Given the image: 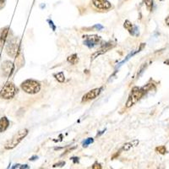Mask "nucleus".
Listing matches in <instances>:
<instances>
[{"instance_id": "21", "label": "nucleus", "mask_w": 169, "mask_h": 169, "mask_svg": "<svg viewBox=\"0 0 169 169\" xmlns=\"http://www.w3.org/2000/svg\"><path fill=\"white\" fill-rule=\"evenodd\" d=\"M64 165H65V162H60L56 163V164H54L52 167H53V168H61V167H64Z\"/></svg>"}, {"instance_id": "11", "label": "nucleus", "mask_w": 169, "mask_h": 169, "mask_svg": "<svg viewBox=\"0 0 169 169\" xmlns=\"http://www.w3.org/2000/svg\"><path fill=\"white\" fill-rule=\"evenodd\" d=\"M124 27L125 29L129 32V34L132 35V36H134L135 33L138 32L137 27H136V26H134L132 23L130 22L129 21H125L124 24Z\"/></svg>"}, {"instance_id": "29", "label": "nucleus", "mask_w": 169, "mask_h": 169, "mask_svg": "<svg viewBox=\"0 0 169 169\" xmlns=\"http://www.w3.org/2000/svg\"><path fill=\"white\" fill-rule=\"evenodd\" d=\"M5 0H0V4H3Z\"/></svg>"}, {"instance_id": "8", "label": "nucleus", "mask_w": 169, "mask_h": 169, "mask_svg": "<svg viewBox=\"0 0 169 169\" xmlns=\"http://www.w3.org/2000/svg\"><path fill=\"white\" fill-rule=\"evenodd\" d=\"M84 44L88 47H93L96 44L101 42V37L97 35H89V36H83Z\"/></svg>"}, {"instance_id": "16", "label": "nucleus", "mask_w": 169, "mask_h": 169, "mask_svg": "<svg viewBox=\"0 0 169 169\" xmlns=\"http://www.w3.org/2000/svg\"><path fill=\"white\" fill-rule=\"evenodd\" d=\"M54 77L57 81L60 82V83H63L64 81H65V76H64V74L63 72H59L58 74H54Z\"/></svg>"}, {"instance_id": "10", "label": "nucleus", "mask_w": 169, "mask_h": 169, "mask_svg": "<svg viewBox=\"0 0 169 169\" xmlns=\"http://www.w3.org/2000/svg\"><path fill=\"white\" fill-rule=\"evenodd\" d=\"M92 3L94 4V6L99 9H108L111 8V4L107 0H92Z\"/></svg>"}, {"instance_id": "12", "label": "nucleus", "mask_w": 169, "mask_h": 169, "mask_svg": "<svg viewBox=\"0 0 169 169\" xmlns=\"http://www.w3.org/2000/svg\"><path fill=\"white\" fill-rule=\"evenodd\" d=\"M139 143H140V142H139L138 140H133L132 141H130V142H128V143L124 144L120 150H121V151H129L133 147L137 146L139 145Z\"/></svg>"}, {"instance_id": "22", "label": "nucleus", "mask_w": 169, "mask_h": 169, "mask_svg": "<svg viewBox=\"0 0 169 169\" xmlns=\"http://www.w3.org/2000/svg\"><path fill=\"white\" fill-rule=\"evenodd\" d=\"M94 28H96V29H97L98 30H103V26L102 25H96L95 26H94Z\"/></svg>"}, {"instance_id": "7", "label": "nucleus", "mask_w": 169, "mask_h": 169, "mask_svg": "<svg viewBox=\"0 0 169 169\" xmlns=\"http://www.w3.org/2000/svg\"><path fill=\"white\" fill-rule=\"evenodd\" d=\"M103 91V87H99V88L93 89V90H91L90 91H88L87 93H86L83 97H82V103H86L89 101H91V100H94L96 99L97 96L101 94Z\"/></svg>"}, {"instance_id": "13", "label": "nucleus", "mask_w": 169, "mask_h": 169, "mask_svg": "<svg viewBox=\"0 0 169 169\" xmlns=\"http://www.w3.org/2000/svg\"><path fill=\"white\" fill-rule=\"evenodd\" d=\"M8 31H9V27L8 26H6V27L3 28L2 30H1V33H0V43H1L2 46L4 44L5 42H6Z\"/></svg>"}, {"instance_id": "6", "label": "nucleus", "mask_w": 169, "mask_h": 169, "mask_svg": "<svg viewBox=\"0 0 169 169\" xmlns=\"http://www.w3.org/2000/svg\"><path fill=\"white\" fill-rule=\"evenodd\" d=\"M15 70V64L12 61L10 60H6L2 64V71L3 74L5 77H10L12 74L14 73Z\"/></svg>"}, {"instance_id": "28", "label": "nucleus", "mask_w": 169, "mask_h": 169, "mask_svg": "<svg viewBox=\"0 0 169 169\" xmlns=\"http://www.w3.org/2000/svg\"><path fill=\"white\" fill-rule=\"evenodd\" d=\"M105 130H106V129H105ZM105 130H103V131H101V132L99 133V134H96V136H97V137H98V136H100V135H101V134H103V133L105 132Z\"/></svg>"}, {"instance_id": "14", "label": "nucleus", "mask_w": 169, "mask_h": 169, "mask_svg": "<svg viewBox=\"0 0 169 169\" xmlns=\"http://www.w3.org/2000/svg\"><path fill=\"white\" fill-rule=\"evenodd\" d=\"M9 126V121L6 117L0 118V133L4 132Z\"/></svg>"}, {"instance_id": "15", "label": "nucleus", "mask_w": 169, "mask_h": 169, "mask_svg": "<svg viewBox=\"0 0 169 169\" xmlns=\"http://www.w3.org/2000/svg\"><path fill=\"white\" fill-rule=\"evenodd\" d=\"M67 61H68L70 64H72V65L76 64L78 63V61H79V59H78L77 54L74 53V54H72V55L69 56L68 59H67Z\"/></svg>"}, {"instance_id": "26", "label": "nucleus", "mask_w": 169, "mask_h": 169, "mask_svg": "<svg viewBox=\"0 0 169 169\" xmlns=\"http://www.w3.org/2000/svg\"><path fill=\"white\" fill-rule=\"evenodd\" d=\"M48 22L50 23V26L52 27V30H55L56 27H55V25H53V23H52V21H48Z\"/></svg>"}, {"instance_id": "2", "label": "nucleus", "mask_w": 169, "mask_h": 169, "mask_svg": "<svg viewBox=\"0 0 169 169\" xmlns=\"http://www.w3.org/2000/svg\"><path fill=\"white\" fill-rule=\"evenodd\" d=\"M27 134H28V129H21L20 131H18L12 137V139L8 140L6 144L4 145V149L5 150H12V149L15 148L24 140V138H25V136Z\"/></svg>"}, {"instance_id": "24", "label": "nucleus", "mask_w": 169, "mask_h": 169, "mask_svg": "<svg viewBox=\"0 0 169 169\" xmlns=\"http://www.w3.org/2000/svg\"><path fill=\"white\" fill-rule=\"evenodd\" d=\"M20 169H29V166L28 165H21V167H20Z\"/></svg>"}, {"instance_id": "1", "label": "nucleus", "mask_w": 169, "mask_h": 169, "mask_svg": "<svg viewBox=\"0 0 169 169\" xmlns=\"http://www.w3.org/2000/svg\"><path fill=\"white\" fill-rule=\"evenodd\" d=\"M146 92L144 91V89L142 87H138V86H135L131 90V92L129 94V96L128 97V100L126 102L125 104V107L126 108H129L131 107L132 106H134L135 103H137L140 99L145 96Z\"/></svg>"}, {"instance_id": "23", "label": "nucleus", "mask_w": 169, "mask_h": 169, "mask_svg": "<svg viewBox=\"0 0 169 169\" xmlns=\"http://www.w3.org/2000/svg\"><path fill=\"white\" fill-rule=\"evenodd\" d=\"M79 159H80L79 157H72L71 158V160L73 161L74 163H78L79 162Z\"/></svg>"}, {"instance_id": "25", "label": "nucleus", "mask_w": 169, "mask_h": 169, "mask_svg": "<svg viewBox=\"0 0 169 169\" xmlns=\"http://www.w3.org/2000/svg\"><path fill=\"white\" fill-rule=\"evenodd\" d=\"M38 159V156H31L30 158V161H35V160H37Z\"/></svg>"}, {"instance_id": "17", "label": "nucleus", "mask_w": 169, "mask_h": 169, "mask_svg": "<svg viewBox=\"0 0 169 169\" xmlns=\"http://www.w3.org/2000/svg\"><path fill=\"white\" fill-rule=\"evenodd\" d=\"M156 151L157 153H160V154L162 155H165L168 152L167 148L164 146H160L156 147Z\"/></svg>"}, {"instance_id": "18", "label": "nucleus", "mask_w": 169, "mask_h": 169, "mask_svg": "<svg viewBox=\"0 0 169 169\" xmlns=\"http://www.w3.org/2000/svg\"><path fill=\"white\" fill-rule=\"evenodd\" d=\"M143 1L146 4L147 8L149 10H151V8H152V5H153V0H143Z\"/></svg>"}, {"instance_id": "27", "label": "nucleus", "mask_w": 169, "mask_h": 169, "mask_svg": "<svg viewBox=\"0 0 169 169\" xmlns=\"http://www.w3.org/2000/svg\"><path fill=\"white\" fill-rule=\"evenodd\" d=\"M165 22H166V24H167V25L169 26V15L167 17V19L165 20Z\"/></svg>"}, {"instance_id": "9", "label": "nucleus", "mask_w": 169, "mask_h": 169, "mask_svg": "<svg viewBox=\"0 0 169 169\" xmlns=\"http://www.w3.org/2000/svg\"><path fill=\"white\" fill-rule=\"evenodd\" d=\"M114 47H115V43H113L112 42H107L106 44L103 45L98 51H96V52H94V53L91 55V60H94V59L97 58L99 55L104 54L105 52H108L109 50H111L112 48H113Z\"/></svg>"}, {"instance_id": "19", "label": "nucleus", "mask_w": 169, "mask_h": 169, "mask_svg": "<svg viewBox=\"0 0 169 169\" xmlns=\"http://www.w3.org/2000/svg\"><path fill=\"white\" fill-rule=\"evenodd\" d=\"M93 141H94L93 138H88V139H86V140L83 142L82 146H83V147H87L89 145H91V143H93Z\"/></svg>"}, {"instance_id": "3", "label": "nucleus", "mask_w": 169, "mask_h": 169, "mask_svg": "<svg viewBox=\"0 0 169 169\" xmlns=\"http://www.w3.org/2000/svg\"><path fill=\"white\" fill-rule=\"evenodd\" d=\"M6 52L11 58H17L21 51V40L18 37H14L8 42L6 45Z\"/></svg>"}, {"instance_id": "5", "label": "nucleus", "mask_w": 169, "mask_h": 169, "mask_svg": "<svg viewBox=\"0 0 169 169\" xmlns=\"http://www.w3.org/2000/svg\"><path fill=\"white\" fill-rule=\"evenodd\" d=\"M18 92V88L12 82H7L0 91V96L4 100H9L14 98Z\"/></svg>"}, {"instance_id": "4", "label": "nucleus", "mask_w": 169, "mask_h": 169, "mask_svg": "<svg viewBox=\"0 0 169 169\" xmlns=\"http://www.w3.org/2000/svg\"><path fill=\"white\" fill-rule=\"evenodd\" d=\"M21 87L25 93L34 95V94H37L41 91V84L39 81L29 79L22 82L21 85Z\"/></svg>"}, {"instance_id": "20", "label": "nucleus", "mask_w": 169, "mask_h": 169, "mask_svg": "<svg viewBox=\"0 0 169 169\" xmlns=\"http://www.w3.org/2000/svg\"><path fill=\"white\" fill-rule=\"evenodd\" d=\"M92 169H103V167L99 162H96L92 165Z\"/></svg>"}]
</instances>
